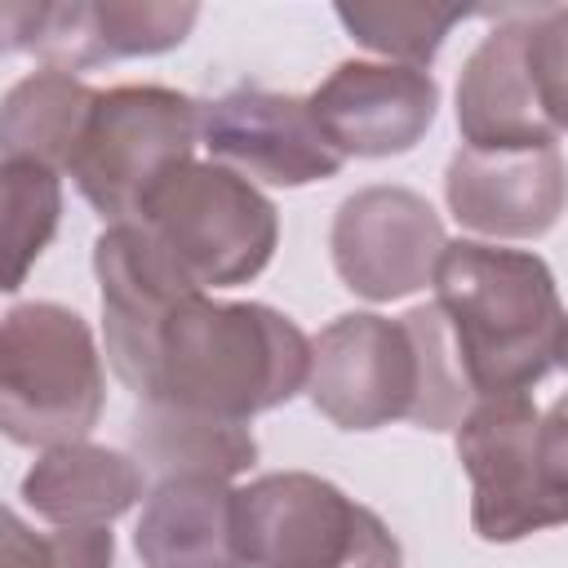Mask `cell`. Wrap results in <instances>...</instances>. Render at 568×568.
Segmentation results:
<instances>
[{
  "instance_id": "23",
  "label": "cell",
  "mask_w": 568,
  "mask_h": 568,
  "mask_svg": "<svg viewBox=\"0 0 568 568\" xmlns=\"http://www.w3.org/2000/svg\"><path fill=\"white\" fill-rule=\"evenodd\" d=\"M532 470H537V501L541 524H568V390L550 399L532 430Z\"/></svg>"
},
{
  "instance_id": "24",
  "label": "cell",
  "mask_w": 568,
  "mask_h": 568,
  "mask_svg": "<svg viewBox=\"0 0 568 568\" xmlns=\"http://www.w3.org/2000/svg\"><path fill=\"white\" fill-rule=\"evenodd\" d=\"M559 368H568V346H564V364H559Z\"/></svg>"
},
{
  "instance_id": "15",
  "label": "cell",
  "mask_w": 568,
  "mask_h": 568,
  "mask_svg": "<svg viewBox=\"0 0 568 568\" xmlns=\"http://www.w3.org/2000/svg\"><path fill=\"white\" fill-rule=\"evenodd\" d=\"M133 550L142 568H248L231 479H160L133 528Z\"/></svg>"
},
{
  "instance_id": "14",
  "label": "cell",
  "mask_w": 568,
  "mask_h": 568,
  "mask_svg": "<svg viewBox=\"0 0 568 568\" xmlns=\"http://www.w3.org/2000/svg\"><path fill=\"white\" fill-rule=\"evenodd\" d=\"M528 9H506V18L470 49L457 75V133L475 151H537L559 146L546 124L528 62H524Z\"/></svg>"
},
{
  "instance_id": "8",
  "label": "cell",
  "mask_w": 568,
  "mask_h": 568,
  "mask_svg": "<svg viewBox=\"0 0 568 568\" xmlns=\"http://www.w3.org/2000/svg\"><path fill=\"white\" fill-rule=\"evenodd\" d=\"M200 9L173 0H62V4H4V49L31 53L49 71H89L120 58H151L178 49Z\"/></svg>"
},
{
  "instance_id": "1",
  "label": "cell",
  "mask_w": 568,
  "mask_h": 568,
  "mask_svg": "<svg viewBox=\"0 0 568 568\" xmlns=\"http://www.w3.org/2000/svg\"><path fill=\"white\" fill-rule=\"evenodd\" d=\"M311 382V337L266 302L182 293L124 382L138 404H164L248 426Z\"/></svg>"
},
{
  "instance_id": "20",
  "label": "cell",
  "mask_w": 568,
  "mask_h": 568,
  "mask_svg": "<svg viewBox=\"0 0 568 568\" xmlns=\"http://www.w3.org/2000/svg\"><path fill=\"white\" fill-rule=\"evenodd\" d=\"M0 182H4V248H9L4 293H18L62 222V173L36 160H4Z\"/></svg>"
},
{
  "instance_id": "12",
  "label": "cell",
  "mask_w": 568,
  "mask_h": 568,
  "mask_svg": "<svg viewBox=\"0 0 568 568\" xmlns=\"http://www.w3.org/2000/svg\"><path fill=\"white\" fill-rule=\"evenodd\" d=\"M537 417L541 408L524 390L475 399L457 426V457L470 479V528L479 541L506 546L546 532L532 470Z\"/></svg>"
},
{
  "instance_id": "22",
  "label": "cell",
  "mask_w": 568,
  "mask_h": 568,
  "mask_svg": "<svg viewBox=\"0 0 568 568\" xmlns=\"http://www.w3.org/2000/svg\"><path fill=\"white\" fill-rule=\"evenodd\" d=\"M524 62L546 124L568 133V4H532L524 27Z\"/></svg>"
},
{
  "instance_id": "5",
  "label": "cell",
  "mask_w": 568,
  "mask_h": 568,
  "mask_svg": "<svg viewBox=\"0 0 568 568\" xmlns=\"http://www.w3.org/2000/svg\"><path fill=\"white\" fill-rule=\"evenodd\" d=\"M169 262L200 288H235L257 280L280 244V209L217 160L178 164L133 217Z\"/></svg>"
},
{
  "instance_id": "10",
  "label": "cell",
  "mask_w": 568,
  "mask_h": 568,
  "mask_svg": "<svg viewBox=\"0 0 568 568\" xmlns=\"http://www.w3.org/2000/svg\"><path fill=\"white\" fill-rule=\"evenodd\" d=\"M200 146L248 182L311 186L342 173V155L320 133L311 102L257 84L226 89L200 102Z\"/></svg>"
},
{
  "instance_id": "2",
  "label": "cell",
  "mask_w": 568,
  "mask_h": 568,
  "mask_svg": "<svg viewBox=\"0 0 568 568\" xmlns=\"http://www.w3.org/2000/svg\"><path fill=\"white\" fill-rule=\"evenodd\" d=\"M306 395L337 430H382L390 422L457 430L475 404L435 302L399 320L346 311L324 324L311 337Z\"/></svg>"
},
{
  "instance_id": "16",
  "label": "cell",
  "mask_w": 568,
  "mask_h": 568,
  "mask_svg": "<svg viewBox=\"0 0 568 568\" xmlns=\"http://www.w3.org/2000/svg\"><path fill=\"white\" fill-rule=\"evenodd\" d=\"M146 493V470L133 453L102 448L89 439L40 448L22 475L18 497L53 528H111Z\"/></svg>"
},
{
  "instance_id": "19",
  "label": "cell",
  "mask_w": 568,
  "mask_h": 568,
  "mask_svg": "<svg viewBox=\"0 0 568 568\" xmlns=\"http://www.w3.org/2000/svg\"><path fill=\"white\" fill-rule=\"evenodd\" d=\"M337 22L351 31L355 44H364L368 53H382V62H399V67H430L435 53L444 49L448 31L475 13V4H422V0H390V4H337L333 9Z\"/></svg>"
},
{
  "instance_id": "18",
  "label": "cell",
  "mask_w": 568,
  "mask_h": 568,
  "mask_svg": "<svg viewBox=\"0 0 568 568\" xmlns=\"http://www.w3.org/2000/svg\"><path fill=\"white\" fill-rule=\"evenodd\" d=\"M93 102H98V89H89L80 75L49 71V67L22 75L0 106L4 160H36L67 173Z\"/></svg>"
},
{
  "instance_id": "13",
  "label": "cell",
  "mask_w": 568,
  "mask_h": 568,
  "mask_svg": "<svg viewBox=\"0 0 568 568\" xmlns=\"http://www.w3.org/2000/svg\"><path fill=\"white\" fill-rule=\"evenodd\" d=\"M448 213L488 240H541L568 209V164L559 146L475 151L457 146L444 169Z\"/></svg>"
},
{
  "instance_id": "11",
  "label": "cell",
  "mask_w": 568,
  "mask_h": 568,
  "mask_svg": "<svg viewBox=\"0 0 568 568\" xmlns=\"http://www.w3.org/2000/svg\"><path fill=\"white\" fill-rule=\"evenodd\" d=\"M306 102L342 160H386L426 138L439 111V84L422 67L346 58L306 93Z\"/></svg>"
},
{
  "instance_id": "7",
  "label": "cell",
  "mask_w": 568,
  "mask_h": 568,
  "mask_svg": "<svg viewBox=\"0 0 568 568\" xmlns=\"http://www.w3.org/2000/svg\"><path fill=\"white\" fill-rule=\"evenodd\" d=\"M200 146V102L164 84L98 89L84 138L71 155L80 195L115 222H133L142 200Z\"/></svg>"
},
{
  "instance_id": "17",
  "label": "cell",
  "mask_w": 568,
  "mask_h": 568,
  "mask_svg": "<svg viewBox=\"0 0 568 568\" xmlns=\"http://www.w3.org/2000/svg\"><path fill=\"white\" fill-rule=\"evenodd\" d=\"M129 453L146 475H155V484L178 475L235 479L257 462V439L240 422H217L164 404H138L129 422Z\"/></svg>"
},
{
  "instance_id": "4",
  "label": "cell",
  "mask_w": 568,
  "mask_h": 568,
  "mask_svg": "<svg viewBox=\"0 0 568 568\" xmlns=\"http://www.w3.org/2000/svg\"><path fill=\"white\" fill-rule=\"evenodd\" d=\"M106 404L93 328L62 302H22L0 328V426L22 448L84 439Z\"/></svg>"
},
{
  "instance_id": "6",
  "label": "cell",
  "mask_w": 568,
  "mask_h": 568,
  "mask_svg": "<svg viewBox=\"0 0 568 568\" xmlns=\"http://www.w3.org/2000/svg\"><path fill=\"white\" fill-rule=\"evenodd\" d=\"M235 524L248 568H404L382 515L311 470H271L235 488Z\"/></svg>"
},
{
  "instance_id": "9",
  "label": "cell",
  "mask_w": 568,
  "mask_h": 568,
  "mask_svg": "<svg viewBox=\"0 0 568 568\" xmlns=\"http://www.w3.org/2000/svg\"><path fill=\"white\" fill-rule=\"evenodd\" d=\"M444 248L439 213L408 186H359L337 204L328 231L337 280L364 302H399L426 288Z\"/></svg>"
},
{
  "instance_id": "21",
  "label": "cell",
  "mask_w": 568,
  "mask_h": 568,
  "mask_svg": "<svg viewBox=\"0 0 568 568\" xmlns=\"http://www.w3.org/2000/svg\"><path fill=\"white\" fill-rule=\"evenodd\" d=\"M115 537L111 528H53L36 532L18 510H4L0 568H111Z\"/></svg>"
},
{
  "instance_id": "3",
  "label": "cell",
  "mask_w": 568,
  "mask_h": 568,
  "mask_svg": "<svg viewBox=\"0 0 568 568\" xmlns=\"http://www.w3.org/2000/svg\"><path fill=\"white\" fill-rule=\"evenodd\" d=\"M430 288L475 399L524 395L564 364L568 311L541 253L448 240Z\"/></svg>"
}]
</instances>
